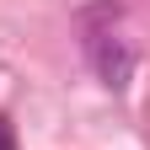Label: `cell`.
<instances>
[{"instance_id": "1", "label": "cell", "mask_w": 150, "mask_h": 150, "mask_svg": "<svg viewBox=\"0 0 150 150\" xmlns=\"http://www.w3.org/2000/svg\"><path fill=\"white\" fill-rule=\"evenodd\" d=\"M86 59H91V70H97V81L107 91H129V81H134V70H139L134 43L118 38L112 27H86Z\"/></svg>"}, {"instance_id": "2", "label": "cell", "mask_w": 150, "mask_h": 150, "mask_svg": "<svg viewBox=\"0 0 150 150\" xmlns=\"http://www.w3.org/2000/svg\"><path fill=\"white\" fill-rule=\"evenodd\" d=\"M0 150H16V129H11L6 112H0Z\"/></svg>"}]
</instances>
